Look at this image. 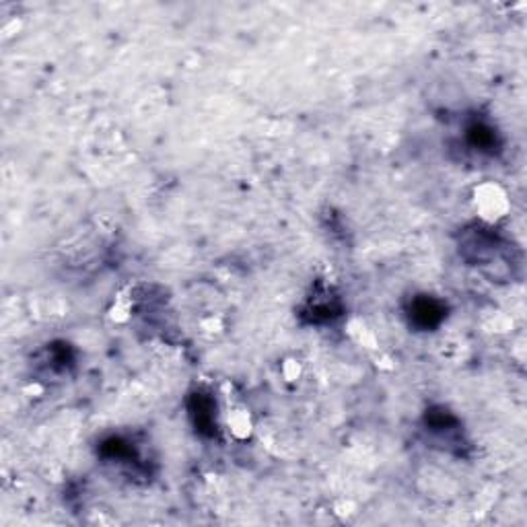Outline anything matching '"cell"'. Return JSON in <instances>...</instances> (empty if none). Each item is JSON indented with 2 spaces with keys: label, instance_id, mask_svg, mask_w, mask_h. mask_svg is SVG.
Wrapping results in <instances>:
<instances>
[{
  "label": "cell",
  "instance_id": "7a4b0ae2",
  "mask_svg": "<svg viewBox=\"0 0 527 527\" xmlns=\"http://www.w3.org/2000/svg\"><path fill=\"white\" fill-rule=\"evenodd\" d=\"M192 416L194 422L200 431H206L212 428V422H214V414H212V401L202 396V394H196L194 404H192Z\"/></svg>",
  "mask_w": 527,
  "mask_h": 527
},
{
  "label": "cell",
  "instance_id": "3957f363",
  "mask_svg": "<svg viewBox=\"0 0 527 527\" xmlns=\"http://www.w3.org/2000/svg\"><path fill=\"white\" fill-rule=\"evenodd\" d=\"M470 140H472L474 147H480L482 150L494 147V143H497L494 132L488 126H484V124H474L470 128Z\"/></svg>",
  "mask_w": 527,
  "mask_h": 527
},
{
  "label": "cell",
  "instance_id": "6da1fadb",
  "mask_svg": "<svg viewBox=\"0 0 527 527\" xmlns=\"http://www.w3.org/2000/svg\"><path fill=\"white\" fill-rule=\"evenodd\" d=\"M443 307L441 303H437L435 299H428V296H421L412 303V309H410V317L416 326H421L422 330H428V328H435L441 319H443Z\"/></svg>",
  "mask_w": 527,
  "mask_h": 527
}]
</instances>
